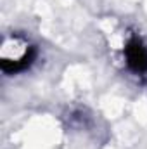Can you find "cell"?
Returning a JSON list of instances; mask_svg holds the SVG:
<instances>
[{"instance_id": "obj_1", "label": "cell", "mask_w": 147, "mask_h": 149, "mask_svg": "<svg viewBox=\"0 0 147 149\" xmlns=\"http://www.w3.org/2000/svg\"><path fill=\"white\" fill-rule=\"evenodd\" d=\"M128 70L137 76H147V45L140 37H132L123 49Z\"/></svg>"}]
</instances>
